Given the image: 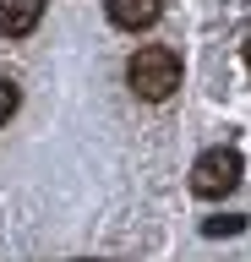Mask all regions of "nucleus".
Segmentation results:
<instances>
[{
	"label": "nucleus",
	"mask_w": 251,
	"mask_h": 262,
	"mask_svg": "<svg viewBox=\"0 0 251 262\" xmlns=\"http://www.w3.org/2000/svg\"><path fill=\"white\" fill-rule=\"evenodd\" d=\"M104 11H109L115 28L136 33V28H153V22L164 16V0H104Z\"/></svg>",
	"instance_id": "3"
},
{
	"label": "nucleus",
	"mask_w": 251,
	"mask_h": 262,
	"mask_svg": "<svg viewBox=\"0 0 251 262\" xmlns=\"http://www.w3.org/2000/svg\"><path fill=\"white\" fill-rule=\"evenodd\" d=\"M240 229H246V219H235V213H230V219H208L202 235H213V241H218V235H240Z\"/></svg>",
	"instance_id": "6"
},
{
	"label": "nucleus",
	"mask_w": 251,
	"mask_h": 262,
	"mask_svg": "<svg viewBox=\"0 0 251 262\" xmlns=\"http://www.w3.org/2000/svg\"><path fill=\"white\" fill-rule=\"evenodd\" d=\"M246 66H251V38H246Z\"/></svg>",
	"instance_id": "7"
},
{
	"label": "nucleus",
	"mask_w": 251,
	"mask_h": 262,
	"mask_svg": "<svg viewBox=\"0 0 251 262\" xmlns=\"http://www.w3.org/2000/svg\"><path fill=\"white\" fill-rule=\"evenodd\" d=\"M240 175H246V164H240L235 147H208V153H197V164H191V191L213 202V196H230L235 186H240Z\"/></svg>",
	"instance_id": "2"
},
{
	"label": "nucleus",
	"mask_w": 251,
	"mask_h": 262,
	"mask_svg": "<svg viewBox=\"0 0 251 262\" xmlns=\"http://www.w3.org/2000/svg\"><path fill=\"white\" fill-rule=\"evenodd\" d=\"M126 82H131L136 98H148V104H164L175 88H180V55L169 44H142L126 60Z\"/></svg>",
	"instance_id": "1"
},
{
	"label": "nucleus",
	"mask_w": 251,
	"mask_h": 262,
	"mask_svg": "<svg viewBox=\"0 0 251 262\" xmlns=\"http://www.w3.org/2000/svg\"><path fill=\"white\" fill-rule=\"evenodd\" d=\"M44 16V0H0V38H28Z\"/></svg>",
	"instance_id": "4"
},
{
	"label": "nucleus",
	"mask_w": 251,
	"mask_h": 262,
	"mask_svg": "<svg viewBox=\"0 0 251 262\" xmlns=\"http://www.w3.org/2000/svg\"><path fill=\"white\" fill-rule=\"evenodd\" d=\"M17 104H22V88H17L11 77H0V126H6L11 115H17Z\"/></svg>",
	"instance_id": "5"
}]
</instances>
